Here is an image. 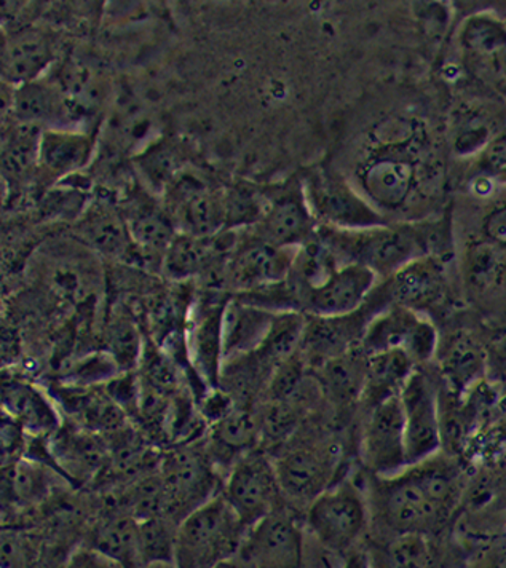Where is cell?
<instances>
[{"instance_id":"30bf717a","label":"cell","mask_w":506,"mask_h":568,"mask_svg":"<svg viewBox=\"0 0 506 568\" xmlns=\"http://www.w3.org/2000/svg\"><path fill=\"white\" fill-rule=\"evenodd\" d=\"M439 334L435 324L424 313L411 311L403 305H389L378 312L362 341L364 355L402 352L416 366H425L435 359Z\"/></svg>"},{"instance_id":"6da1fadb","label":"cell","mask_w":506,"mask_h":568,"mask_svg":"<svg viewBox=\"0 0 506 568\" xmlns=\"http://www.w3.org/2000/svg\"><path fill=\"white\" fill-rule=\"evenodd\" d=\"M442 181V162L427 129L413 116L382 122L355 171L356 189L389 222L435 202Z\"/></svg>"},{"instance_id":"bcb514c9","label":"cell","mask_w":506,"mask_h":568,"mask_svg":"<svg viewBox=\"0 0 506 568\" xmlns=\"http://www.w3.org/2000/svg\"><path fill=\"white\" fill-rule=\"evenodd\" d=\"M60 568H125L120 566L119 562L112 560L111 557L101 555V552L94 551L89 546H80L74 549L68 559L61 564Z\"/></svg>"},{"instance_id":"5bb4252c","label":"cell","mask_w":506,"mask_h":568,"mask_svg":"<svg viewBox=\"0 0 506 568\" xmlns=\"http://www.w3.org/2000/svg\"><path fill=\"white\" fill-rule=\"evenodd\" d=\"M406 432L407 464L428 460L443 446L442 409L435 381L416 367L399 393Z\"/></svg>"},{"instance_id":"7bdbcfd3","label":"cell","mask_w":506,"mask_h":568,"mask_svg":"<svg viewBox=\"0 0 506 568\" xmlns=\"http://www.w3.org/2000/svg\"><path fill=\"white\" fill-rule=\"evenodd\" d=\"M493 133V123L486 115L465 111L455 123L454 151L458 155L480 154L490 142L497 140Z\"/></svg>"},{"instance_id":"c3c4849f","label":"cell","mask_w":506,"mask_h":568,"mask_svg":"<svg viewBox=\"0 0 506 568\" xmlns=\"http://www.w3.org/2000/svg\"><path fill=\"white\" fill-rule=\"evenodd\" d=\"M478 568H506V548L497 549V551L484 557Z\"/></svg>"},{"instance_id":"5b68a950","label":"cell","mask_w":506,"mask_h":568,"mask_svg":"<svg viewBox=\"0 0 506 568\" xmlns=\"http://www.w3.org/2000/svg\"><path fill=\"white\" fill-rule=\"evenodd\" d=\"M247 530L221 491L180 524L173 566L220 567L240 555Z\"/></svg>"},{"instance_id":"ffe728a7","label":"cell","mask_w":506,"mask_h":568,"mask_svg":"<svg viewBox=\"0 0 506 568\" xmlns=\"http://www.w3.org/2000/svg\"><path fill=\"white\" fill-rule=\"evenodd\" d=\"M382 312L376 298L371 296L358 312L334 318L307 315L301 355L311 369L352 349L362 347L364 333L371 320Z\"/></svg>"},{"instance_id":"f35d334b","label":"cell","mask_w":506,"mask_h":568,"mask_svg":"<svg viewBox=\"0 0 506 568\" xmlns=\"http://www.w3.org/2000/svg\"><path fill=\"white\" fill-rule=\"evenodd\" d=\"M267 207L265 185L234 182L225 187V231L256 227Z\"/></svg>"},{"instance_id":"4dcf8cb0","label":"cell","mask_w":506,"mask_h":568,"mask_svg":"<svg viewBox=\"0 0 506 568\" xmlns=\"http://www.w3.org/2000/svg\"><path fill=\"white\" fill-rule=\"evenodd\" d=\"M367 356L362 347L330 359L313 369L325 399L337 409H348L362 403L366 387Z\"/></svg>"},{"instance_id":"836d02e7","label":"cell","mask_w":506,"mask_h":568,"mask_svg":"<svg viewBox=\"0 0 506 568\" xmlns=\"http://www.w3.org/2000/svg\"><path fill=\"white\" fill-rule=\"evenodd\" d=\"M40 134L42 130L21 123H12L3 134L2 173L10 189L38 180Z\"/></svg>"},{"instance_id":"7c38bea8","label":"cell","mask_w":506,"mask_h":568,"mask_svg":"<svg viewBox=\"0 0 506 568\" xmlns=\"http://www.w3.org/2000/svg\"><path fill=\"white\" fill-rule=\"evenodd\" d=\"M267 207L256 227L247 229L275 246L301 247L316 239L318 222L313 216L301 174L265 185Z\"/></svg>"},{"instance_id":"f907efd6","label":"cell","mask_w":506,"mask_h":568,"mask_svg":"<svg viewBox=\"0 0 506 568\" xmlns=\"http://www.w3.org/2000/svg\"><path fill=\"white\" fill-rule=\"evenodd\" d=\"M498 438H500L502 443H504L506 446V425L504 426V429H502L500 436H498Z\"/></svg>"},{"instance_id":"9a60e30c","label":"cell","mask_w":506,"mask_h":568,"mask_svg":"<svg viewBox=\"0 0 506 568\" xmlns=\"http://www.w3.org/2000/svg\"><path fill=\"white\" fill-rule=\"evenodd\" d=\"M231 294L206 291L196 297L188 312L185 345L189 359L200 381L209 388L220 387L222 356V324Z\"/></svg>"},{"instance_id":"603a6c76","label":"cell","mask_w":506,"mask_h":568,"mask_svg":"<svg viewBox=\"0 0 506 568\" xmlns=\"http://www.w3.org/2000/svg\"><path fill=\"white\" fill-rule=\"evenodd\" d=\"M10 114L13 123L39 130H74L71 123L79 119L63 89L53 75L14 87Z\"/></svg>"},{"instance_id":"52a82bcc","label":"cell","mask_w":506,"mask_h":568,"mask_svg":"<svg viewBox=\"0 0 506 568\" xmlns=\"http://www.w3.org/2000/svg\"><path fill=\"white\" fill-rule=\"evenodd\" d=\"M305 195L316 222L337 231H362L389 224L344 174L326 163L301 173Z\"/></svg>"},{"instance_id":"44dd1931","label":"cell","mask_w":506,"mask_h":568,"mask_svg":"<svg viewBox=\"0 0 506 568\" xmlns=\"http://www.w3.org/2000/svg\"><path fill=\"white\" fill-rule=\"evenodd\" d=\"M377 275L358 264H344L320 286L302 298V312L308 316L334 318L351 315L366 304L377 286Z\"/></svg>"},{"instance_id":"7402d4cb","label":"cell","mask_w":506,"mask_h":568,"mask_svg":"<svg viewBox=\"0 0 506 568\" xmlns=\"http://www.w3.org/2000/svg\"><path fill=\"white\" fill-rule=\"evenodd\" d=\"M57 60L53 34L39 27H21L3 34L2 79L6 85L21 87L49 75Z\"/></svg>"},{"instance_id":"f6af8a7d","label":"cell","mask_w":506,"mask_h":568,"mask_svg":"<svg viewBox=\"0 0 506 568\" xmlns=\"http://www.w3.org/2000/svg\"><path fill=\"white\" fill-rule=\"evenodd\" d=\"M478 178L506 187V136L490 142L479 154Z\"/></svg>"},{"instance_id":"74e56055","label":"cell","mask_w":506,"mask_h":568,"mask_svg":"<svg viewBox=\"0 0 506 568\" xmlns=\"http://www.w3.org/2000/svg\"><path fill=\"white\" fill-rule=\"evenodd\" d=\"M458 42L475 57H500L506 52V20L494 12L469 14L458 31Z\"/></svg>"},{"instance_id":"3957f363","label":"cell","mask_w":506,"mask_h":568,"mask_svg":"<svg viewBox=\"0 0 506 568\" xmlns=\"http://www.w3.org/2000/svg\"><path fill=\"white\" fill-rule=\"evenodd\" d=\"M439 225L443 224L389 222L362 231H337L320 225L316 236L342 265H363L376 273L377 278L387 280L418 257L433 254L447 258L451 251Z\"/></svg>"},{"instance_id":"ba28073f","label":"cell","mask_w":506,"mask_h":568,"mask_svg":"<svg viewBox=\"0 0 506 568\" xmlns=\"http://www.w3.org/2000/svg\"><path fill=\"white\" fill-rule=\"evenodd\" d=\"M305 523L327 551L351 552L370 524L366 494L355 480H337L312 501Z\"/></svg>"},{"instance_id":"f546056e","label":"cell","mask_w":506,"mask_h":568,"mask_svg":"<svg viewBox=\"0 0 506 568\" xmlns=\"http://www.w3.org/2000/svg\"><path fill=\"white\" fill-rule=\"evenodd\" d=\"M83 546L111 557L125 568H143L140 559V520L114 506H108L104 515L94 520Z\"/></svg>"},{"instance_id":"816d5d0a","label":"cell","mask_w":506,"mask_h":568,"mask_svg":"<svg viewBox=\"0 0 506 568\" xmlns=\"http://www.w3.org/2000/svg\"><path fill=\"white\" fill-rule=\"evenodd\" d=\"M148 568H174V566H169V564H156V566H151Z\"/></svg>"},{"instance_id":"f1b7e54d","label":"cell","mask_w":506,"mask_h":568,"mask_svg":"<svg viewBox=\"0 0 506 568\" xmlns=\"http://www.w3.org/2000/svg\"><path fill=\"white\" fill-rule=\"evenodd\" d=\"M78 232L87 245L100 253L114 257L140 258L131 242L122 206L114 202L98 199L89 203L78 222Z\"/></svg>"},{"instance_id":"9c48e42d","label":"cell","mask_w":506,"mask_h":568,"mask_svg":"<svg viewBox=\"0 0 506 568\" xmlns=\"http://www.w3.org/2000/svg\"><path fill=\"white\" fill-rule=\"evenodd\" d=\"M221 491L247 529L280 506L287 505L280 487L275 462L261 447L240 458L229 469Z\"/></svg>"},{"instance_id":"7a4b0ae2","label":"cell","mask_w":506,"mask_h":568,"mask_svg":"<svg viewBox=\"0 0 506 568\" xmlns=\"http://www.w3.org/2000/svg\"><path fill=\"white\" fill-rule=\"evenodd\" d=\"M462 475L451 458L435 457L407 466L399 475L373 476L367 504L389 529L424 534L442 524L461 500Z\"/></svg>"},{"instance_id":"1f68e13d","label":"cell","mask_w":506,"mask_h":568,"mask_svg":"<svg viewBox=\"0 0 506 568\" xmlns=\"http://www.w3.org/2000/svg\"><path fill=\"white\" fill-rule=\"evenodd\" d=\"M275 313L246 304L231 296L222 324V356L224 363L254 352L271 329Z\"/></svg>"},{"instance_id":"7dc6e473","label":"cell","mask_w":506,"mask_h":568,"mask_svg":"<svg viewBox=\"0 0 506 568\" xmlns=\"http://www.w3.org/2000/svg\"><path fill=\"white\" fill-rule=\"evenodd\" d=\"M342 568H373L371 566L370 552L351 551Z\"/></svg>"},{"instance_id":"4316f807","label":"cell","mask_w":506,"mask_h":568,"mask_svg":"<svg viewBox=\"0 0 506 568\" xmlns=\"http://www.w3.org/2000/svg\"><path fill=\"white\" fill-rule=\"evenodd\" d=\"M435 359L447 392L457 399L465 398L486 378V349L468 331H455L439 341Z\"/></svg>"},{"instance_id":"d4e9b609","label":"cell","mask_w":506,"mask_h":568,"mask_svg":"<svg viewBox=\"0 0 506 568\" xmlns=\"http://www.w3.org/2000/svg\"><path fill=\"white\" fill-rule=\"evenodd\" d=\"M151 195V192L133 195L122 211L138 257L144 264L156 262L162 271L163 257L178 232L159 196Z\"/></svg>"},{"instance_id":"cb8c5ba5","label":"cell","mask_w":506,"mask_h":568,"mask_svg":"<svg viewBox=\"0 0 506 568\" xmlns=\"http://www.w3.org/2000/svg\"><path fill=\"white\" fill-rule=\"evenodd\" d=\"M2 409L3 415L17 422L29 438H50L63 425V415L50 392L27 378L3 375Z\"/></svg>"},{"instance_id":"e575fe53","label":"cell","mask_w":506,"mask_h":568,"mask_svg":"<svg viewBox=\"0 0 506 568\" xmlns=\"http://www.w3.org/2000/svg\"><path fill=\"white\" fill-rule=\"evenodd\" d=\"M188 160V149L180 141L163 138L134 156L133 163L145 191L160 199L173 181L184 173Z\"/></svg>"},{"instance_id":"681fc988","label":"cell","mask_w":506,"mask_h":568,"mask_svg":"<svg viewBox=\"0 0 506 568\" xmlns=\"http://www.w3.org/2000/svg\"><path fill=\"white\" fill-rule=\"evenodd\" d=\"M216 568H251V567L247 566L246 562H243V560L240 559V557H235V559L227 560V562L221 564V566L216 567Z\"/></svg>"},{"instance_id":"8d00e7d4","label":"cell","mask_w":506,"mask_h":568,"mask_svg":"<svg viewBox=\"0 0 506 568\" xmlns=\"http://www.w3.org/2000/svg\"><path fill=\"white\" fill-rule=\"evenodd\" d=\"M305 327H307V315L302 312H279L275 313L271 329L256 352L271 366L279 367L286 359L293 358L301 352L304 341Z\"/></svg>"},{"instance_id":"e0dca14e","label":"cell","mask_w":506,"mask_h":568,"mask_svg":"<svg viewBox=\"0 0 506 568\" xmlns=\"http://www.w3.org/2000/svg\"><path fill=\"white\" fill-rule=\"evenodd\" d=\"M376 290L387 307L403 305L418 313L442 307L449 296L447 258L433 254L418 257L384 280Z\"/></svg>"},{"instance_id":"b9f144b4","label":"cell","mask_w":506,"mask_h":568,"mask_svg":"<svg viewBox=\"0 0 506 568\" xmlns=\"http://www.w3.org/2000/svg\"><path fill=\"white\" fill-rule=\"evenodd\" d=\"M109 355L119 364L122 373H131V367L140 364L144 345L141 344V336L136 326L129 316H115L109 324L108 331Z\"/></svg>"},{"instance_id":"ee69618b","label":"cell","mask_w":506,"mask_h":568,"mask_svg":"<svg viewBox=\"0 0 506 568\" xmlns=\"http://www.w3.org/2000/svg\"><path fill=\"white\" fill-rule=\"evenodd\" d=\"M478 225L479 231L472 235L493 243L497 250L506 253V194L487 203Z\"/></svg>"},{"instance_id":"d6a6232c","label":"cell","mask_w":506,"mask_h":568,"mask_svg":"<svg viewBox=\"0 0 506 568\" xmlns=\"http://www.w3.org/2000/svg\"><path fill=\"white\" fill-rule=\"evenodd\" d=\"M60 476L52 466L34 458L23 457L12 464L3 465V501L17 506H38L52 495L53 480Z\"/></svg>"},{"instance_id":"83f0119b","label":"cell","mask_w":506,"mask_h":568,"mask_svg":"<svg viewBox=\"0 0 506 568\" xmlns=\"http://www.w3.org/2000/svg\"><path fill=\"white\" fill-rule=\"evenodd\" d=\"M94 138L79 130H43L39 144L38 180L52 187L90 165Z\"/></svg>"},{"instance_id":"8fae6325","label":"cell","mask_w":506,"mask_h":568,"mask_svg":"<svg viewBox=\"0 0 506 568\" xmlns=\"http://www.w3.org/2000/svg\"><path fill=\"white\" fill-rule=\"evenodd\" d=\"M178 233L214 236L225 232V187L185 170L160 196Z\"/></svg>"},{"instance_id":"277c9868","label":"cell","mask_w":506,"mask_h":568,"mask_svg":"<svg viewBox=\"0 0 506 568\" xmlns=\"http://www.w3.org/2000/svg\"><path fill=\"white\" fill-rule=\"evenodd\" d=\"M280 487L287 505L311 506L316 497L336 484L341 450L320 429L304 425L296 435L271 454Z\"/></svg>"},{"instance_id":"2e32d148","label":"cell","mask_w":506,"mask_h":568,"mask_svg":"<svg viewBox=\"0 0 506 568\" xmlns=\"http://www.w3.org/2000/svg\"><path fill=\"white\" fill-rule=\"evenodd\" d=\"M364 468L373 476L399 475L407 464L406 432L399 396L367 410L360 443Z\"/></svg>"},{"instance_id":"ab89813d","label":"cell","mask_w":506,"mask_h":568,"mask_svg":"<svg viewBox=\"0 0 506 568\" xmlns=\"http://www.w3.org/2000/svg\"><path fill=\"white\" fill-rule=\"evenodd\" d=\"M178 529L180 524L166 516L140 520L141 567L148 568L156 564L173 566Z\"/></svg>"},{"instance_id":"8992f818","label":"cell","mask_w":506,"mask_h":568,"mask_svg":"<svg viewBox=\"0 0 506 568\" xmlns=\"http://www.w3.org/2000/svg\"><path fill=\"white\" fill-rule=\"evenodd\" d=\"M159 473L166 495V516L178 524L221 494L224 483L206 450L205 438L170 447L163 453Z\"/></svg>"},{"instance_id":"484cf974","label":"cell","mask_w":506,"mask_h":568,"mask_svg":"<svg viewBox=\"0 0 506 568\" xmlns=\"http://www.w3.org/2000/svg\"><path fill=\"white\" fill-rule=\"evenodd\" d=\"M205 446L211 460L225 478L232 468L245 455L261 447V424L257 407L236 406L220 422L209 426Z\"/></svg>"},{"instance_id":"60d3db41","label":"cell","mask_w":506,"mask_h":568,"mask_svg":"<svg viewBox=\"0 0 506 568\" xmlns=\"http://www.w3.org/2000/svg\"><path fill=\"white\" fill-rule=\"evenodd\" d=\"M373 568H429V549L424 535H398L385 548L370 552Z\"/></svg>"},{"instance_id":"ac0fdd59","label":"cell","mask_w":506,"mask_h":568,"mask_svg":"<svg viewBox=\"0 0 506 568\" xmlns=\"http://www.w3.org/2000/svg\"><path fill=\"white\" fill-rule=\"evenodd\" d=\"M236 557L251 568H302V531L291 506H280L251 527Z\"/></svg>"},{"instance_id":"d590c367","label":"cell","mask_w":506,"mask_h":568,"mask_svg":"<svg viewBox=\"0 0 506 568\" xmlns=\"http://www.w3.org/2000/svg\"><path fill=\"white\" fill-rule=\"evenodd\" d=\"M416 367V364L402 352L367 356L366 387L362 398L366 413L384 400L399 396L404 384Z\"/></svg>"},{"instance_id":"d6986e66","label":"cell","mask_w":506,"mask_h":568,"mask_svg":"<svg viewBox=\"0 0 506 568\" xmlns=\"http://www.w3.org/2000/svg\"><path fill=\"white\" fill-rule=\"evenodd\" d=\"M54 469L74 487L89 486L103 478L109 465L105 436L68 422L47 438Z\"/></svg>"},{"instance_id":"4fadbf2b","label":"cell","mask_w":506,"mask_h":568,"mask_svg":"<svg viewBox=\"0 0 506 568\" xmlns=\"http://www.w3.org/2000/svg\"><path fill=\"white\" fill-rule=\"evenodd\" d=\"M298 247L265 242L251 231H239V240L225 262V293L231 296L285 282Z\"/></svg>"}]
</instances>
